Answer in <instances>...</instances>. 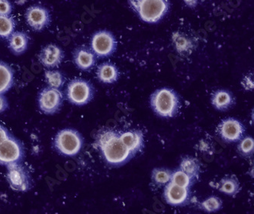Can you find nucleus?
I'll list each match as a JSON object with an SVG mask.
<instances>
[{
	"mask_svg": "<svg viewBox=\"0 0 254 214\" xmlns=\"http://www.w3.org/2000/svg\"><path fill=\"white\" fill-rule=\"evenodd\" d=\"M24 157V149L16 139L9 136L0 144V164L13 165L19 163Z\"/></svg>",
	"mask_w": 254,
	"mask_h": 214,
	"instance_id": "obj_7",
	"label": "nucleus"
},
{
	"mask_svg": "<svg viewBox=\"0 0 254 214\" xmlns=\"http://www.w3.org/2000/svg\"><path fill=\"white\" fill-rule=\"evenodd\" d=\"M25 18L28 26L35 32H42L49 26L52 22V15L49 10L41 5L28 7Z\"/></svg>",
	"mask_w": 254,
	"mask_h": 214,
	"instance_id": "obj_8",
	"label": "nucleus"
},
{
	"mask_svg": "<svg viewBox=\"0 0 254 214\" xmlns=\"http://www.w3.org/2000/svg\"><path fill=\"white\" fill-rule=\"evenodd\" d=\"M218 130L221 138L228 143L239 141L245 134L244 124L235 118L222 120L218 126Z\"/></svg>",
	"mask_w": 254,
	"mask_h": 214,
	"instance_id": "obj_11",
	"label": "nucleus"
},
{
	"mask_svg": "<svg viewBox=\"0 0 254 214\" xmlns=\"http://www.w3.org/2000/svg\"><path fill=\"white\" fill-rule=\"evenodd\" d=\"M94 90L88 81L75 79L71 81L66 88V97L69 103L75 106H85L93 98Z\"/></svg>",
	"mask_w": 254,
	"mask_h": 214,
	"instance_id": "obj_5",
	"label": "nucleus"
},
{
	"mask_svg": "<svg viewBox=\"0 0 254 214\" xmlns=\"http://www.w3.org/2000/svg\"><path fill=\"white\" fill-rule=\"evenodd\" d=\"M91 50L98 57H107L117 49V41L112 32L103 30L96 32L91 39Z\"/></svg>",
	"mask_w": 254,
	"mask_h": 214,
	"instance_id": "obj_6",
	"label": "nucleus"
},
{
	"mask_svg": "<svg viewBox=\"0 0 254 214\" xmlns=\"http://www.w3.org/2000/svg\"><path fill=\"white\" fill-rule=\"evenodd\" d=\"M73 61L79 69L87 71L96 64V56L92 50L86 47H80L73 54Z\"/></svg>",
	"mask_w": 254,
	"mask_h": 214,
	"instance_id": "obj_14",
	"label": "nucleus"
},
{
	"mask_svg": "<svg viewBox=\"0 0 254 214\" xmlns=\"http://www.w3.org/2000/svg\"><path fill=\"white\" fill-rule=\"evenodd\" d=\"M14 79L12 68L8 63L0 61V94H4L12 87Z\"/></svg>",
	"mask_w": 254,
	"mask_h": 214,
	"instance_id": "obj_19",
	"label": "nucleus"
},
{
	"mask_svg": "<svg viewBox=\"0 0 254 214\" xmlns=\"http://www.w3.org/2000/svg\"><path fill=\"white\" fill-rule=\"evenodd\" d=\"M96 144L110 165H123L134 156L121 140L120 135L113 130H102L98 134Z\"/></svg>",
	"mask_w": 254,
	"mask_h": 214,
	"instance_id": "obj_1",
	"label": "nucleus"
},
{
	"mask_svg": "<svg viewBox=\"0 0 254 214\" xmlns=\"http://www.w3.org/2000/svg\"><path fill=\"white\" fill-rule=\"evenodd\" d=\"M222 208V202L217 197L211 196L203 201L201 208L208 213L216 212Z\"/></svg>",
	"mask_w": 254,
	"mask_h": 214,
	"instance_id": "obj_27",
	"label": "nucleus"
},
{
	"mask_svg": "<svg viewBox=\"0 0 254 214\" xmlns=\"http://www.w3.org/2000/svg\"><path fill=\"white\" fill-rule=\"evenodd\" d=\"M193 178L189 176L187 173L184 172L182 170L175 171L172 173L171 182L174 183L176 185L184 188H190L191 182H192Z\"/></svg>",
	"mask_w": 254,
	"mask_h": 214,
	"instance_id": "obj_25",
	"label": "nucleus"
},
{
	"mask_svg": "<svg viewBox=\"0 0 254 214\" xmlns=\"http://www.w3.org/2000/svg\"><path fill=\"white\" fill-rule=\"evenodd\" d=\"M150 105L156 114L162 117H173L180 107L178 96L174 90L167 88L158 89L150 98Z\"/></svg>",
	"mask_w": 254,
	"mask_h": 214,
	"instance_id": "obj_3",
	"label": "nucleus"
},
{
	"mask_svg": "<svg viewBox=\"0 0 254 214\" xmlns=\"http://www.w3.org/2000/svg\"><path fill=\"white\" fill-rule=\"evenodd\" d=\"M172 173L165 168H155L152 172V179L159 185H166L171 180Z\"/></svg>",
	"mask_w": 254,
	"mask_h": 214,
	"instance_id": "obj_26",
	"label": "nucleus"
},
{
	"mask_svg": "<svg viewBox=\"0 0 254 214\" xmlns=\"http://www.w3.org/2000/svg\"><path fill=\"white\" fill-rule=\"evenodd\" d=\"M216 187L221 192L231 197L236 196L241 189L239 181L233 175L223 178Z\"/></svg>",
	"mask_w": 254,
	"mask_h": 214,
	"instance_id": "obj_20",
	"label": "nucleus"
},
{
	"mask_svg": "<svg viewBox=\"0 0 254 214\" xmlns=\"http://www.w3.org/2000/svg\"><path fill=\"white\" fill-rule=\"evenodd\" d=\"M180 170L187 173L191 178H196L199 173V165L195 159L187 157L180 163Z\"/></svg>",
	"mask_w": 254,
	"mask_h": 214,
	"instance_id": "obj_23",
	"label": "nucleus"
},
{
	"mask_svg": "<svg viewBox=\"0 0 254 214\" xmlns=\"http://www.w3.org/2000/svg\"><path fill=\"white\" fill-rule=\"evenodd\" d=\"M121 140L133 155L140 151L144 146V137L139 130L125 132L120 135Z\"/></svg>",
	"mask_w": 254,
	"mask_h": 214,
	"instance_id": "obj_15",
	"label": "nucleus"
},
{
	"mask_svg": "<svg viewBox=\"0 0 254 214\" xmlns=\"http://www.w3.org/2000/svg\"><path fill=\"white\" fill-rule=\"evenodd\" d=\"M97 77L102 83L112 84L116 83L119 77V72L116 65L104 63L98 67Z\"/></svg>",
	"mask_w": 254,
	"mask_h": 214,
	"instance_id": "obj_18",
	"label": "nucleus"
},
{
	"mask_svg": "<svg viewBox=\"0 0 254 214\" xmlns=\"http://www.w3.org/2000/svg\"><path fill=\"white\" fill-rule=\"evenodd\" d=\"M64 58L63 50L54 44L45 46L38 55L40 63L47 68H55L62 63Z\"/></svg>",
	"mask_w": 254,
	"mask_h": 214,
	"instance_id": "obj_12",
	"label": "nucleus"
},
{
	"mask_svg": "<svg viewBox=\"0 0 254 214\" xmlns=\"http://www.w3.org/2000/svg\"><path fill=\"white\" fill-rule=\"evenodd\" d=\"M173 42L175 45L176 49L180 54H186L190 52L193 48V43L189 37L180 32L173 34Z\"/></svg>",
	"mask_w": 254,
	"mask_h": 214,
	"instance_id": "obj_21",
	"label": "nucleus"
},
{
	"mask_svg": "<svg viewBox=\"0 0 254 214\" xmlns=\"http://www.w3.org/2000/svg\"><path fill=\"white\" fill-rule=\"evenodd\" d=\"M63 103V95L60 89L48 87L40 93L38 105L40 109L46 114L56 113Z\"/></svg>",
	"mask_w": 254,
	"mask_h": 214,
	"instance_id": "obj_10",
	"label": "nucleus"
},
{
	"mask_svg": "<svg viewBox=\"0 0 254 214\" xmlns=\"http://www.w3.org/2000/svg\"><path fill=\"white\" fill-rule=\"evenodd\" d=\"M8 48L15 55H21L28 50L29 37L24 32H14L8 38Z\"/></svg>",
	"mask_w": 254,
	"mask_h": 214,
	"instance_id": "obj_16",
	"label": "nucleus"
},
{
	"mask_svg": "<svg viewBox=\"0 0 254 214\" xmlns=\"http://www.w3.org/2000/svg\"><path fill=\"white\" fill-rule=\"evenodd\" d=\"M184 2L190 8H194L198 5L199 0H184Z\"/></svg>",
	"mask_w": 254,
	"mask_h": 214,
	"instance_id": "obj_32",
	"label": "nucleus"
},
{
	"mask_svg": "<svg viewBox=\"0 0 254 214\" xmlns=\"http://www.w3.org/2000/svg\"><path fill=\"white\" fill-rule=\"evenodd\" d=\"M8 108V101L3 94H0V114Z\"/></svg>",
	"mask_w": 254,
	"mask_h": 214,
	"instance_id": "obj_30",
	"label": "nucleus"
},
{
	"mask_svg": "<svg viewBox=\"0 0 254 214\" xmlns=\"http://www.w3.org/2000/svg\"><path fill=\"white\" fill-rule=\"evenodd\" d=\"M140 19L147 23H157L167 14V0H128Z\"/></svg>",
	"mask_w": 254,
	"mask_h": 214,
	"instance_id": "obj_2",
	"label": "nucleus"
},
{
	"mask_svg": "<svg viewBox=\"0 0 254 214\" xmlns=\"http://www.w3.org/2000/svg\"><path fill=\"white\" fill-rule=\"evenodd\" d=\"M235 103V98L227 90H218L211 96V104L218 110H226Z\"/></svg>",
	"mask_w": 254,
	"mask_h": 214,
	"instance_id": "obj_17",
	"label": "nucleus"
},
{
	"mask_svg": "<svg viewBox=\"0 0 254 214\" xmlns=\"http://www.w3.org/2000/svg\"><path fill=\"white\" fill-rule=\"evenodd\" d=\"M45 79L49 87L60 89L64 85L65 78L60 71L48 70L45 72Z\"/></svg>",
	"mask_w": 254,
	"mask_h": 214,
	"instance_id": "obj_24",
	"label": "nucleus"
},
{
	"mask_svg": "<svg viewBox=\"0 0 254 214\" xmlns=\"http://www.w3.org/2000/svg\"><path fill=\"white\" fill-rule=\"evenodd\" d=\"M241 143L238 146L240 153L245 157L251 155L254 153V139L251 137H247L241 139Z\"/></svg>",
	"mask_w": 254,
	"mask_h": 214,
	"instance_id": "obj_28",
	"label": "nucleus"
},
{
	"mask_svg": "<svg viewBox=\"0 0 254 214\" xmlns=\"http://www.w3.org/2000/svg\"><path fill=\"white\" fill-rule=\"evenodd\" d=\"M10 135L8 130L5 129V127L0 124V144L2 143L5 139L8 138Z\"/></svg>",
	"mask_w": 254,
	"mask_h": 214,
	"instance_id": "obj_31",
	"label": "nucleus"
},
{
	"mask_svg": "<svg viewBox=\"0 0 254 214\" xmlns=\"http://www.w3.org/2000/svg\"><path fill=\"white\" fill-rule=\"evenodd\" d=\"M15 18L11 15H0V38L8 39L15 32Z\"/></svg>",
	"mask_w": 254,
	"mask_h": 214,
	"instance_id": "obj_22",
	"label": "nucleus"
},
{
	"mask_svg": "<svg viewBox=\"0 0 254 214\" xmlns=\"http://www.w3.org/2000/svg\"><path fill=\"white\" fill-rule=\"evenodd\" d=\"M7 181L14 191L24 192L31 188V177L25 167L19 163L7 166Z\"/></svg>",
	"mask_w": 254,
	"mask_h": 214,
	"instance_id": "obj_9",
	"label": "nucleus"
},
{
	"mask_svg": "<svg viewBox=\"0 0 254 214\" xmlns=\"http://www.w3.org/2000/svg\"><path fill=\"white\" fill-rule=\"evenodd\" d=\"M164 195L169 205L172 206H184L190 200V190L170 181L167 183Z\"/></svg>",
	"mask_w": 254,
	"mask_h": 214,
	"instance_id": "obj_13",
	"label": "nucleus"
},
{
	"mask_svg": "<svg viewBox=\"0 0 254 214\" xmlns=\"http://www.w3.org/2000/svg\"><path fill=\"white\" fill-rule=\"evenodd\" d=\"M13 6L9 0H0V15H11Z\"/></svg>",
	"mask_w": 254,
	"mask_h": 214,
	"instance_id": "obj_29",
	"label": "nucleus"
},
{
	"mask_svg": "<svg viewBox=\"0 0 254 214\" xmlns=\"http://www.w3.org/2000/svg\"><path fill=\"white\" fill-rule=\"evenodd\" d=\"M55 147L62 155L74 157L83 147V138L73 129H64L55 137Z\"/></svg>",
	"mask_w": 254,
	"mask_h": 214,
	"instance_id": "obj_4",
	"label": "nucleus"
}]
</instances>
